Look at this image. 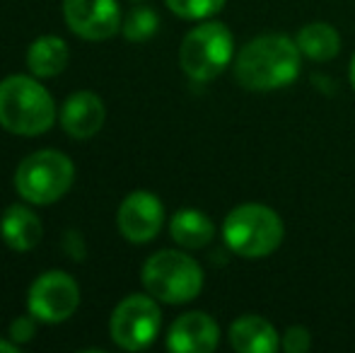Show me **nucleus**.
Masks as SVG:
<instances>
[{"mask_svg": "<svg viewBox=\"0 0 355 353\" xmlns=\"http://www.w3.org/2000/svg\"><path fill=\"white\" fill-rule=\"evenodd\" d=\"M104 119H107V109L94 92L71 94L61 112V123L66 133H71L73 138H80V141L92 138L102 128Z\"/></svg>", "mask_w": 355, "mask_h": 353, "instance_id": "12", "label": "nucleus"}, {"mask_svg": "<svg viewBox=\"0 0 355 353\" xmlns=\"http://www.w3.org/2000/svg\"><path fill=\"white\" fill-rule=\"evenodd\" d=\"M223 237L234 255L244 259H263L281 247L285 225L273 208L261 203H244L227 213Z\"/></svg>", "mask_w": 355, "mask_h": 353, "instance_id": "3", "label": "nucleus"}, {"mask_svg": "<svg viewBox=\"0 0 355 353\" xmlns=\"http://www.w3.org/2000/svg\"><path fill=\"white\" fill-rule=\"evenodd\" d=\"M348 76H351V83H353V87H355V53H353V58H351V68H348Z\"/></svg>", "mask_w": 355, "mask_h": 353, "instance_id": "23", "label": "nucleus"}, {"mask_svg": "<svg viewBox=\"0 0 355 353\" xmlns=\"http://www.w3.org/2000/svg\"><path fill=\"white\" fill-rule=\"evenodd\" d=\"M68 46L61 37H39L27 51V66L34 76L53 78L66 68Z\"/></svg>", "mask_w": 355, "mask_h": 353, "instance_id": "17", "label": "nucleus"}, {"mask_svg": "<svg viewBox=\"0 0 355 353\" xmlns=\"http://www.w3.org/2000/svg\"><path fill=\"white\" fill-rule=\"evenodd\" d=\"M0 351H3V353H17V346L8 344V341H0Z\"/></svg>", "mask_w": 355, "mask_h": 353, "instance_id": "22", "label": "nucleus"}, {"mask_svg": "<svg viewBox=\"0 0 355 353\" xmlns=\"http://www.w3.org/2000/svg\"><path fill=\"white\" fill-rule=\"evenodd\" d=\"M297 46L302 56L312 58V61H331L338 51H341V37L329 22H309L300 29L297 34Z\"/></svg>", "mask_w": 355, "mask_h": 353, "instance_id": "16", "label": "nucleus"}, {"mask_svg": "<svg viewBox=\"0 0 355 353\" xmlns=\"http://www.w3.org/2000/svg\"><path fill=\"white\" fill-rule=\"evenodd\" d=\"M164 3L184 19H206L225 8V0H164Z\"/></svg>", "mask_w": 355, "mask_h": 353, "instance_id": "19", "label": "nucleus"}, {"mask_svg": "<svg viewBox=\"0 0 355 353\" xmlns=\"http://www.w3.org/2000/svg\"><path fill=\"white\" fill-rule=\"evenodd\" d=\"M302 51L285 34H263L239 49L234 58V78L254 92L288 87L300 76Z\"/></svg>", "mask_w": 355, "mask_h": 353, "instance_id": "1", "label": "nucleus"}, {"mask_svg": "<svg viewBox=\"0 0 355 353\" xmlns=\"http://www.w3.org/2000/svg\"><path fill=\"white\" fill-rule=\"evenodd\" d=\"M10 336L15 341H29L34 336V317H17V320L10 325Z\"/></svg>", "mask_w": 355, "mask_h": 353, "instance_id": "21", "label": "nucleus"}, {"mask_svg": "<svg viewBox=\"0 0 355 353\" xmlns=\"http://www.w3.org/2000/svg\"><path fill=\"white\" fill-rule=\"evenodd\" d=\"M234 39L223 22H203L184 37L179 61L191 80L208 83L232 63Z\"/></svg>", "mask_w": 355, "mask_h": 353, "instance_id": "5", "label": "nucleus"}, {"mask_svg": "<svg viewBox=\"0 0 355 353\" xmlns=\"http://www.w3.org/2000/svg\"><path fill=\"white\" fill-rule=\"evenodd\" d=\"M143 286L153 298L169 305H182L201 293L203 271L196 259L184 252L162 250L143 266Z\"/></svg>", "mask_w": 355, "mask_h": 353, "instance_id": "4", "label": "nucleus"}, {"mask_svg": "<svg viewBox=\"0 0 355 353\" xmlns=\"http://www.w3.org/2000/svg\"><path fill=\"white\" fill-rule=\"evenodd\" d=\"M220 327L206 312H187L177 317L167 334V349L177 353H211L218 349Z\"/></svg>", "mask_w": 355, "mask_h": 353, "instance_id": "11", "label": "nucleus"}, {"mask_svg": "<svg viewBox=\"0 0 355 353\" xmlns=\"http://www.w3.org/2000/svg\"><path fill=\"white\" fill-rule=\"evenodd\" d=\"M162 312L148 295H128L116 305L109 322L112 339L126 351H143L157 339Z\"/></svg>", "mask_w": 355, "mask_h": 353, "instance_id": "7", "label": "nucleus"}, {"mask_svg": "<svg viewBox=\"0 0 355 353\" xmlns=\"http://www.w3.org/2000/svg\"><path fill=\"white\" fill-rule=\"evenodd\" d=\"M75 167L63 153L39 150L19 162L15 187L19 196L32 203H53L73 187Z\"/></svg>", "mask_w": 355, "mask_h": 353, "instance_id": "6", "label": "nucleus"}, {"mask_svg": "<svg viewBox=\"0 0 355 353\" xmlns=\"http://www.w3.org/2000/svg\"><path fill=\"white\" fill-rule=\"evenodd\" d=\"M169 232L177 245L187 247V250H201L213 240L215 225L206 213L196 211V208H184V211L174 213Z\"/></svg>", "mask_w": 355, "mask_h": 353, "instance_id": "15", "label": "nucleus"}, {"mask_svg": "<svg viewBox=\"0 0 355 353\" xmlns=\"http://www.w3.org/2000/svg\"><path fill=\"white\" fill-rule=\"evenodd\" d=\"M281 346L288 353H304L312 346V336H309V332L304 327H290L283 334Z\"/></svg>", "mask_w": 355, "mask_h": 353, "instance_id": "20", "label": "nucleus"}, {"mask_svg": "<svg viewBox=\"0 0 355 353\" xmlns=\"http://www.w3.org/2000/svg\"><path fill=\"white\" fill-rule=\"evenodd\" d=\"M66 22L78 37L104 42L121 29V10L116 0H66Z\"/></svg>", "mask_w": 355, "mask_h": 353, "instance_id": "9", "label": "nucleus"}, {"mask_svg": "<svg viewBox=\"0 0 355 353\" xmlns=\"http://www.w3.org/2000/svg\"><path fill=\"white\" fill-rule=\"evenodd\" d=\"M164 208L155 193L150 191H133L123 198L119 208V230L128 242L145 245L155 240L157 232L162 230Z\"/></svg>", "mask_w": 355, "mask_h": 353, "instance_id": "10", "label": "nucleus"}, {"mask_svg": "<svg viewBox=\"0 0 355 353\" xmlns=\"http://www.w3.org/2000/svg\"><path fill=\"white\" fill-rule=\"evenodd\" d=\"M157 24H159V19L153 10L136 8V10H131V15L121 22V29L128 42H145V39H150L157 32Z\"/></svg>", "mask_w": 355, "mask_h": 353, "instance_id": "18", "label": "nucleus"}, {"mask_svg": "<svg viewBox=\"0 0 355 353\" xmlns=\"http://www.w3.org/2000/svg\"><path fill=\"white\" fill-rule=\"evenodd\" d=\"M56 104L46 87L27 76H10L0 83V126L19 136H39L53 126Z\"/></svg>", "mask_w": 355, "mask_h": 353, "instance_id": "2", "label": "nucleus"}, {"mask_svg": "<svg viewBox=\"0 0 355 353\" xmlns=\"http://www.w3.org/2000/svg\"><path fill=\"white\" fill-rule=\"evenodd\" d=\"M230 344L239 353H273L281 346V336L268 320L244 315L230 327Z\"/></svg>", "mask_w": 355, "mask_h": 353, "instance_id": "13", "label": "nucleus"}, {"mask_svg": "<svg viewBox=\"0 0 355 353\" xmlns=\"http://www.w3.org/2000/svg\"><path fill=\"white\" fill-rule=\"evenodd\" d=\"M78 283L66 271H46L32 283L27 298L29 315L46 325H58L78 310Z\"/></svg>", "mask_w": 355, "mask_h": 353, "instance_id": "8", "label": "nucleus"}, {"mask_svg": "<svg viewBox=\"0 0 355 353\" xmlns=\"http://www.w3.org/2000/svg\"><path fill=\"white\" fill-rule=\"evenodd\" d=\"M0 232H3V240L8 242V247H12L17 252H27L42 240V223L29 208L10 206L3 213Z\"/></svg>", "mask_w": 355, "mask_h": 353, "instance_id": "14", "label": "nucleus"}]
</instances>
